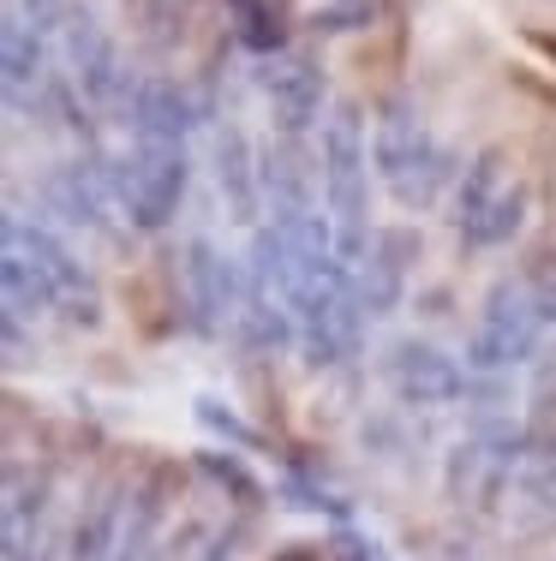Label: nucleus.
Segmentation results:
<instances>
[{
    "mask_svg": "<svg viewBox=\"0 0 556 561\" xmlns=\"http://www.w3.org/2000/svg\"><path fill=\"white\" fill-rule=\"evenodd\" d=\"M263 162V204L270 216H299V209H317V173L299 150V138H275L270 150H258Z\"/></svg>",
    "mask_w": 556,
    "mask_h": 561,
    "instance_id": "nucleus-17",
    "label": "nucleus"
},
{
    "mask_svg": "<svg viewBox=\"0 0 556 561\" xmlns=\"http://www.w3.org/2000/svg\"><path fill=\"white\" fill-rule=\"evenodd\" d=\"M383 377H389V389L401 407L413 412H436V407H455V400H467V358L443 353L436 341H395L389 353H383Z\"/></svg>",
    "mask_w": 556,
    "mask_h": 561,
    "instance_id": "nucleus-6",
    "label": "nucleus"
},
{
    "mask_svg": "<svg viewBox=\"0 0 556 561\" xmlns=\"http://www.w3.org/2000/svg\"><path fill=\"white\" fill-rule=\"evenodd\" d=\"M521 280H526V293H533L538 317H545V323H556V257H538Z\"/></svg>",
    "mask_w": 556,
    "mask_h": 561,
    "instance_id": "nucleus-21",
    "label": "nucleus"
},
{
    "mask_svg": "<svg viewBox=\"0 0 556 561\" xmlns=\"http://www.w3.org/2000/svg\"><path fill=\"white\" fill-rule=\"evenodd\" d=\"M336 550H341V561H395L377 538H365V531H348V526L336 531Z\"/></svg>",
    "mask_w": 556,
    "mask_h": 561,
    "instance_id": "nucleus-22",
    "label": "nucleus"
},
{
    "mask_svg": "<svg viewBox=\"0 0 556 561\" xmlns=\"http://www.w3.org/2000/svg\"><path fill=\"white\" fill-rule=\"evenodd\" d=\"M185 311H192L197 335H222V329L240 323V305H246V270L216 245V239H192L185 245Z\"/></svg>",
    "mask_w": 556,
    "mask_h": 561,
    "instance_id": "nucleus-7",
    "label": "nucleus"
},
{
    "mask_svg": "<svg viewBox=\"0 0 556 561\" xmlns=\"http://www.w3.org/2000/svg\"><path fill=\"white\" fill-rule=\"evenodd\" d=\"M317 173H324V209L336 221V245L348 263L365 257L371 245V144L365 114L353 102H336L329 119L317 126Z\"/></svg>",
    "mask_w": 556,
    "mask_h": 561,
    "instance_id": "nucleus-2",
    "label": "nucleus"
},
{
    "mask_svg": "<svg viewBox=\"0 0 556 561\" xmlns=\"http://www.w3.org/2000/svg\"><path fill=\"white\" fill-rule=\"evenodd\" d=\"M121 114H126L132 144H185V131L204 119V108L185 96L174 78H138V84L126 90Z\"/></svg>",
    "mask_w": 556,
    "mask_h": 561,
    "instance_id": "nucleus-11",
    "label": "nucleus"
},
{
    "mask_svg": "<svg viewBox=\"0 0 556 561\" xmlns=\"http://www.w3.org/2000/svg\"><path fill=\"white\" fill-rule=\"evenodd\" d=\"M60 36H66V55H72V84L84 90V102L90 108H121L132 84L121 72V48H114V36L78 7H66Z\"/></svg>",
    "mask_w": 556,
    "mask_h": 561,
    "instance_id": "nucleus-9",
    "label": "nucleus"
},
{
    "mask_svg": "<svg viewBox=\"0 0 556 561\" xmlns=\"http://www.w3.org/2000/svg\"><path fill=\"white\" fill-rule=\"evenodd\" d=\"M509 185H514V168H509V156H502V150H479L467 168H461L455 197H449V216H455L461 245H473V239H479V227L491 221V209L502 204V192H509Z\"/></svg>",
    "mask_w": 556,
    "mask_h": 561,
    "instance_id": "nucleus-15",
    "label": "nucleus"
},
{
    "mask_svg": "<svg viewBox=\"0 0 556 561\" xmlns=\"http://www.w3.org/2000/svg\"><path fill=\"white\" fill-rule=\"evenodd\" d=\"M419 257V239L407 227H383L371 233L365 257L353 263V293H360V311L365 317H389L401 305V287H407V270Z\"/></svg>",
    "mask_w": 556,
    "mask_h": 561,
    "instance_id": "nucleus-10",
    "label": "nucleus"
},
{
    "mask_svg": "<svg viewBox=\"0 0 556 561\" xmlns=\"http://www.w3.org/2000/svg\"><path fill=\"white\" fill-rule=\"evenodd\" d=\"M216 192H222V204H228V216L258 233V209H263V162H258L251 138H246L240 126H234V119H222V126H216Z\"/></svg>",
    "mask_w": 556,
    "mask_h": 561,
    "instance_id": "nucleus-14",
    "label": "nucleus"
},
{
    "mask_svg": "<svg viewBox=\"0 0 556 561\" xmlns=\"http://www.w3.org/2000/svg\"><path fill=\"white\" fill-rule=\"evenodd\" d=\"M126 514H132V484H126V478H109L97 496L78 507L72 531H66V556L60 561H121Z\"/></svg>",
    "mask_w": 556,
    "mask_h": 561,
    "instance_id": "nucleus-13",
    "label": "nucleus"
},
{
    "mask_svg": "<svg viewBox=\"0 0 556 561\" xmlns=\"http://www.w3.org/2000/svg\"><path fill=\"white\" fill-rule=\"evenodd\" d=\"M0 239L36 263V275H43V287H48V305H55L66 323H78V329H97L102 323V287H97V275L78 263V251L66 245L60 233H48L43 221L7 216V233H0Z\"/></svg>",
    "mask_w": 556,
    "mask_h": 561,
    "instance_id": "nucleus-5",
    "label": "nucleus"
},
{
    "mask_svg": "<svg viewBox=\"0 0 556 561\" xmlns=\"http://www.w3.org/2000/svg\"><path fill=\"white\" fill-rule=\"evenodd\" d=\"M0 72H7V108H24V96L48 90V31L7 12L0 24Z\"/></svg>",
    "mask_w": 556,
    "mask_h": 561,
    "instance_id": "nucleus-16",
    "label": "nucleus"
},
{
    "mask_svg": "<svg viewBox=\"0 0 556 561\" xmlns=\"http://www.w3.org/2000/svg\"><path fill=\"white\" fill-rule=\"evenodd\" d=\"M43 197H48V209H55L66 227H109V209H121L114 204V185H109V156L60 162L43 180Z\"/></svg>",
    "mask_w": 556,
    "mask_h": 561,
    "instance_id": "nucleus-12",
    "label": "nucleus"
},
{
    "mask_svg": "<svg viewBox=\"0 0 556 561\" xmlns=\"http://www.w3.org/2000/svg\"><path fill=\"white\" fill-rule=\"evenodd\" d=\"M383 0H324V7L311 12V31L317 36H348V31H365V24H377Z\"/></svg>",
    "mask_w": 556,
    "mask_h": 561,
    "instance_id": "nucleus-20",
    "label": "nucleus"
},
{
    "mask_svg": "<svg viewBox=\"0 0 556 561\" xmlns=\"http://www.w3.org/2000/svg\"><path fill=\"white\" fill-rule=\"evenodd\" d=\"M258 90L270 102V119L282 138H306L311 126H324V66L299 48H282V55L258 60Z\"/></svg>",
    "mask_w": 556,
    "mask_h": 561,
    "instance_id": "nucleus-8",
    "label": "nucleus"
},
{
    "mask_svg": "<svg viewBox=\"0 0 556 561\" xmlns=\"http://www.w3.org/2000/svg\"><path fill=\"white\" fill-rule=\"evenodd\" d=\"M371 168L389 185L395 204H407V209H431L436 197L461 180L455 156L425 131L413 96H383L377 102V119H371Z\"/></svg>",
    "mask_w": 556,
    "mask_h": 561,
    "instance_id": "nucleus-1",
    "label": "nucleus"
},
{
    "mask_svg": "<svg viewBox=\"0 0 556 561\" xmlns=\"http://www.w3.org/2000/svg\"><path fill=\"white\" fill-rule=\"evenodd\" d=\"M545 317H538L533 293H526V280H497L491 293H485V311H479V329H473L467 341V370H479V377H497V370H514L526 365V358L538 353V335H545Z\"/></svg>",
    "mask_w": 556,
    "mask_h": 561,
    "instance_id": "nucleus-4",
    "label": "nucleus"
},
{
    "mask_svg": "<svg viewBox=\"0 0 556 561\" xmlns=\"http://www.w3.org/2000/svg\"><path fill=\"white\" fill-rule=\"evenodd\" d=\"M185 144H132V150L109 156V185L121 216L138 227V233H162L174 221L180 197H185Z\"/></svg>",
    "mask_w": 556,
    "mask_h": 561,
    "instance_id": "nucleus-3",
    "label": "nucleus"
},
{
    "mask_svg": "<svg viewBox=\"0 0 556 561\" xmlns=\"http://www.w3.org/2000/svg\"><path fill=\"white\" fill-rule=\"evenodd\" d=\"M0 293H7V323H24V317L55 311L43 275H36V263L24 257V251H12V245H7V257H0Z\"/></svg>",
    "mask_w": 556,
    "mask_h": 561,
    "instance_id": "nucleus-19",
    "label": "nucleus"
},
{
    "mask_svg": "<svg viewBox=\"0 0 556 561\" xmlns=\"http://www.w3.org/2000/svg\"><path fill=\"white\" fill-rule=\"evenodd\" d=\"M204 472H209V478H222V484H228L234 496H251V478L240 472V466H234V454H204Z\"/></svg>",
    "mask_w": 556,
    "mask_h": 561,
    "instance_id": "nucleus-23",
    "label": "nucleus"
},
{
    "mask_svg": "<svg viewBox=\"0 0 556 561\" xmlns=\"http://www.w3.org/2000/svg\"><path fill=\"white\" fill-rule=\"evenodd\" d=\"M197 419L209 424V431H222V436H234V443H251V431H240V424L228 419V407H216V400H197Z\"/></svg>",
    "mask_w": 556,
    "mask_h": 561,
    "instance_id": "nucleus-24",
    "label": "nucleus"
},
{
    "mask_svg": "<svg viewBox=\"0 0 556 561\" xmlns=\"http://www.w3.org/2000/svg\"><path fill=\"white\" fill-rule=\"evenodd\" d=\"M228 12H234V36H240L258 60H270V55H282V48H287L282 0H228Z\"/></svg>",
    "mask_w": 556,
    "mask_h": 561,
    "instance_id": "nucleus-18",
    "label": "nucleus"
}]
</instances>
